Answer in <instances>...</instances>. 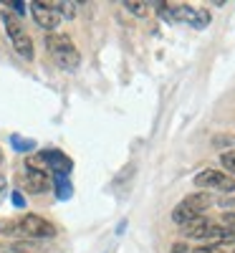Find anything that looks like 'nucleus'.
<instances>
[{"label":"nucleus","instance_id":"nucleus-23","mask_svg":"<svg viewBox=\"0 0 235 253\" xmlns=\"http://www.w3.org/2000/svg\"><path fill=\"white\" fill-rule=\"evenodd\" d=\"M0 162H3V150H0Z\"/></svg>","mask_w":235,"mask_h":253},{"label":"nucleus","instance_id":"nucleus-16","mask_svg":"<svg viewBox=\"0 0 235 253\" xmlns=\"http://www.w3.org/2000/svg\"><path fill=\"white\" fill-rule=\"evenodd\" d=\"M56 195H58V198H69V195H71L69 182H58V185H56Z\"/></svg>","mask_w":235,"mask_h":253},{"label":"nucleus","instance_id":"nucleus-22","mask_svg":"<svg viewBox=\"0 0 235 253\" xmlns=\"http://www.w3.org/2000/svg\"><path fill=\"white\" fill-rule=\"evenodd\" d=\"M13 203H15L18 208H23V205H26V200H23V195H20V193H13Z\"/></svg>","mask_w":235,"mask_h":253},{"label":"nucleus","instance_id":"nucleus-15","mask_svg":"<svg viewBox=\"0 0 235 253\" xmlns=\"http://www.w3.org/2000/svg\"><path fill=\"white\" fill-rule=\"evenodd\" d=\"M13 147H15V150H33V142L20 139V137H13Z\"/></svg>","mask_w":235,"mask_h":253},{"label":"nucleus","instance_id":"nucleus-10","mask_svg":"<svg viewBox=\"0 0 235 253\" xmlns=\"http://www.w3.org/2000/svg\"><path fill=\"white\" fill-rule=\"evenodd\" d=\"M182 205H185V208H190L195 215H202L205 210L212 205V200H210V195H207V193H192V195H187V198L182 200Z\"/></svg>","mask_w":235,"mask_h":253},{"label":"nucleus","instance_id":"nucleus-14","mask_svg":"<svg viewBox=\"0 0 235 253\" xmlns=\"http://www.w3.org/2000/svg\"><path fill=\"white\" fill-rule=\"evenodd\" d=\"M220 225H225V228L230 230V233L235 236V213H225V215H223V223H220Z\"/></svg>","mask_w":235,"mask_h":253},{"label":"nucleus","instance_id":"nucleus-4","mask_svg":"<svg viewBox=\"0 0 235 253\" xmlns=\"http://www.w3.org/2000/svg\"><path fill=\"white\" fill-rule=\"evenodd\" d=\"M195 185L210 187V190H220V193H235V180L228 172L220 170H202L195 175Z\"/></svg>","mask_w":235,"mask_h":253},{"label":"nucleus","instance_id":"nucleus-9","mask_svg":"<svg viewBox=\"0 0 235 253\" xmlns=\"http://www.w3.org/2000/svg\"><path fill=\"white\" fill-rule=\"evenodd\" d=\"M38 160L46 162L51 170H56V172H61V175L71 172V167H74V162L63 155V152H58V150H43V152H38Z\"/></svg>","mask_w":235,"mask_h":253},{"label":"nucleus","instance_id":"nucleus-7","mask_svg":"<svg viewBox=\"0 0 235 253\" xmlns=\"http://www.w3.org/2000/svg\"><path fill=\"white\" fill-rule=\"evenodd\" d=\"M31 13H33V20L43 28V31H48V33H56V28H58V23H61V15L53 10V8H48L46 3H31Z\"/></svg>","mask_w":235,"mask_h":253},{"label":"nucleus","instance_id":"nucleus-21","mask_svg":"<svg viewBox=\"0 0 235 253\" xmlns=\"http://www.w3.org/2000/svg\"><path fill=\"white\" fill-rule=\"evenodd\" d=\"M5 190H8V185H5V177L0 175V203H3V198H5Z\"/></svg>","mask_w":235,"mask_h":253},{"label":"nucleus","instance_id":"nucleus-17","mask_svg":"<svg viewBox=\"0 0 235 253\" xmlns=\"http://www.w3.org/2000/svg\"><path fill=\"white\" fill-rule=\"evenodd\" d=\"M192 253H223V248L220 246H200V248H195Z\"/></svg>","mask_w":235,"mask_h":253},{"label":"nucleus","instance_id":"nucleus-3","mask_svg":"<svg viewBox=\"0 0 235 253\" xmlns=\"http://www.w3.org/2000/svg\"><path fill=\"white\" fill-rule=\"evenodd\" d=\"M18 223H20V236H28V238H53L56 236V225L36 213L23 215Z\"/></svg>","mask_w":235,"mask_h":253},{"label":"nucleus","instance_id":"nucleus-8","mask_svg":"<svg viewBox=\"0 0 235 253\" xmlns=\"http://www.w3.org/2000/svg\"><path fill=\"white\" fill-rule=\"evenodd\" d=\"M212 228H215V223H212L210 218H205V215L195 218V220L187 223V225H180L182 236H185V238H195V241H210Z\"/></svg>","mask_w":235,"mask_h":253},{"label":"nucleus","instance_id":"nucleus-5","mask_svg":"<svg viewBox=\"0 0 235 253\" xmlns=\"http://www.w3.org/2000/svg\"><path fill=\"white\" fill-rule=\"evenodd\" d=\"M169 20L177 23H190L195 28H205L210 23V13L207 10H195L190 5H169Z\"/></svg>","mask_w":235,"mask_h":253},{"label":"nucleus","instance_id":"nucleus-18","mask_svg":"<svg viewBox=\"0 0 235 253\" xmlns=\"http://www.w3.org/2000/svg\"><path fill=\"white\" fill-rule=\"evenodd\" d=\"M233 142H235L233 137H215V139H212V144H215L218 150H220V147H230Z\"/></svg>","mask_w":235,"mask_h":253},{"label":"nucleus","instance_id":"nucleus-11","mask_svg":"<svg viewBox=\"0 0 235 253\" xmlns=\"http://www.w3.org/2000/svg\"><path fill=\"white\" fill-rule=\"evenodd\" d=\"M124 8L129 10V13H134V15H147V3H139V0H126L124 3Z\"/></svg>","mask_w":235,"mask_h":253},{"label":"nucleus","instance_id":"nucleus-20","mask_svg":"<svg viewBox=\"0 0 235 253\" xmlns=\"http://www.w3.org/2000/svg\"><path fill=\"white\" fill-rule=\"evenodd\" d=\"M172 253H190V248H187V243H182V241H180V243H175V246H172Z\"/></svg>","mask_w":235,"mask_h":253},{"label":"nucleus","instance_id":"nucleus-12","mask_svg":"<svg viewBox=\"0 0 235 253\" xmlns=\"http://www.w3.org/2000/svg\"><path fill=\"white\" fill-rule=\"evenodd\" d=\"M0 233L20 236V223H15V220H3V223H0Z\"/></svg>","mask_w":235,"mask_h":253},{"label":"nucleus","instance_id":"nucleus-2","mask_svg":"<svg viewBox=\"0 0 235 253\" xmlns=\"http://www.w3.org/2000/svg\"><path fill=\"white\" fill-rule=\"evenodd\" d=\"M3 23H5V33L10 38L13 48L18 51V56H23L26 61L33 58V41L28 36V31L23 28V23H20V18L10 10H3Z\"/></svg>","mask_w":235,"mask_h":253},{"label":"nucleus","instance_id":"nucleus-13","mask_svg":"<svg viewBox=\"0 0 235 253\" xmlns=\"http://www.w3.org/2000/svg\"><path fill=\"white\" fill-rule=\"evenodd\" d=\"M220 162H223V167H225L228 172H233V175H235V152H223Z\"/></svg>","mask_w":235,"mask_h":253},{"label":"nucleus","instance_id":"nucleus-6","mask_svg":"<svg viewBox=\"0 0 235 253\" xmlns=\"http://www.w3.org/2000/svg\"><path fill=\"white\" fill-rule=\"evenodd\" d=\"M51 177H48V172L43 170V167H38L33 160H28L26 162V187L31 190V193H38V195H43V193H48L51 190Z\"/></svg>","mask_w":235,"mask_h":253},{"label":"nucleus","instance_id":"nucleus-1","mask_svg":"<svg viewBox=\"0 0 235 253\" xmlns=\"http://www.w3.org/2000/svg\"><path fill=\"white\" fill-rule=\"evenodd\" d=\"M46 48H48V53L56 61L58 69H63V71H76L78 69V63H81L78 48L74 46V41L66 33H48L46 36Z\"/></svg>","mask_w":235,"mask_h":253},{"label":"nucleus","instance_id":"nucleus-19","mask_svg":"<svg viewBox=\"0 0 235 253\" xmlns=\"http://www.w3.org/2000/svg\"><path fill=\"white\" fill-rule=\"evenodd\" d=\"M0 253H28V251H23L20 246H0Z\"/></svg>","mask_w":235,"mask_h":253}]
</instances>
